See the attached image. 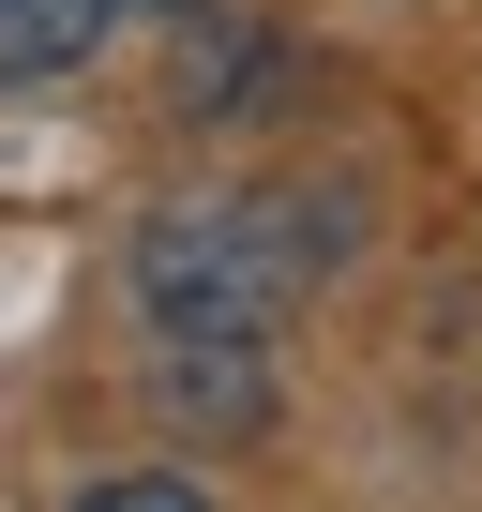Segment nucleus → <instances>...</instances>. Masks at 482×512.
<instances>
[{"label": "nucleus", "instance_id": "obj_1", "mask_svg": "<svg viewBox=\"0 0 482 512\" xmlns=\"http://www.w3.org/2000/svg\"><path fill=\"white\" fill-rule=\"evenodd\" d=\"M317 272H347V196H196L136 226V302L196 347H272Z\"/></svg>", "mask_w": 482, "mask_h": 512}, {"label": "nucleus", "instance_id": "obj_3", "mask_svg": "<svg viewBox=\"0 0 482 512\" xmlns=\"http://www.w3.org/2000/svg\"><path fill=\"white\" fill-rule=\"evenodd\" d=\"M76 512H196V467H121V482H91Z\"/></svg>", "mask_w": 482, "mask_h": 512}, {"label": "nucleus", "instance_id": "obj_2", "mask_svg": "<svg viewBox=\"0 0 482 512\" xmlns=\"http://www.w3.org/2000/svg\"><path fill=\"white\" fill-rule=\"evenodd\" d=\"M121 31V0H0V91H46Z\"/></svg>", "mask_w": 482, "mask_h": 512}]
</instances>
